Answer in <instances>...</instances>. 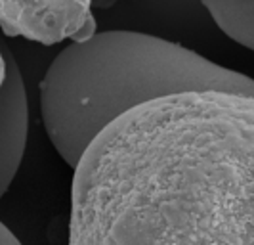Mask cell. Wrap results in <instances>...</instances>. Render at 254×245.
I'll use <instances>...</instances> for the list:
<instances>
[{"mask_svg":"<svg viewBox=\"0 0 254 245\" xmlns=\"http://www.w3.org/2000/svg\"><path fill=\"white\" fill-rule=\"evenodd\" d=\"M254 96L186 92L141 103L73 168L67 245H251Z\"/></svg>","mask_w":254,"mask_h":245,"instance_id":"1","label":"cell"},{"mask_svg":"<svg viewBox=\"0 0 254 245\" xmlns=\"http://www.w3.org/2000/svg\"><path fill=\"white\" fill-rule=\"evenodd\" d=\"M231 40L254 52V0H201Z\"/></svg>","mask_w":254,"mask_h":245,"instance_id":"5","label":"cell"},{"mask_svg":"<svg viewBox=\"0 0 254 245\" xmlns=\"http://www.w3.org/2000/svg\"><path fill=\"white\" fill-rule=\"evenodd\" d=\"M0 84V199L12 186L25 154L29 134V102L21 71L10 52Z\"/></svg>","mask_w":254,"mask_h":245,"instance_id":"4","label":"cell"},{"mask_svg":"<svg viewBox=\"0 0 254 245\" xmlns=\"http://www.w3.org/2000/svg\"><path fill=\"white\" fill-rule=\"evenodd\" d=\"M203 90L254 96V79L170 40L103 31L71 42L50 64L40 82V115L54 150L75 168L94 138L127 111Z\"/></svg>","mask_w":254,"mask_h":245,"instance_id":"2","label":"cell"},{"mask_svg":"<svg viewBox=\"0 0 254 245\" xmlns=\"http://www.w3.org/2000/svg\"><path fill=\"white\" fill-rule=\"evenodd\" d=\"M4 75H6V54L0 48V84L4 81Z\"/></svg>","mask_w":254,"mask_h":245,"instance_id":"7","label":"cell"},{"mask_svg":"<svg viewBox=\"0 0 254 245\" xmlns=\"http://www.w3.org/2000/svg\"><path fill=\"white\" fill-rule=\"evenodd\" d=\"M0 245H21V242L12 234L10 228H6L2 222H0Z\"/></svg>","mask_w":254,"mask_h":245,"instance_id":"6","label":"cell"},{"mask_svg":"<svg viewBox=\"0 0 254 245\" xmlns=\"http://www.w3.org/2000/svg\"><path fill=\"white\" fill-rule=\"evenodd\" d=\"M0 29L50 46L90 39L96 19L92 0H0Z\"/></svg>","mask_w":254,"mask_h":245,"instance_id":"3","label":"cell"}]
</instances>
